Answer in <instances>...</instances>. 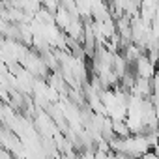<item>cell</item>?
Listing matches in <instances>:
<instances>
[{
	"label": "cell",
	"mask_w": 159,
	"mask_h": 159,
	"mask_svg": "<svg viewBox=\"0 0 159 159\" xmlns=\"http://www.w3.org/2000/svg\"><path fill=\"white\" fill-rule=\"evenodd\" d=\"M69 23H71V15L62 8V4H60V8H58V11L54 13V25L60 28V30H66L67 26H69Z\"/></svg>",
	"instance_id": "cell-2"
},
{
	"label": "cell",
	"mask_w": 159,
	"mask_h": 159,
	"mask_svg": "<svg viewBox=\"0 0 159 159\" xmlns=\"http://www.w3.org/2000/svg\"><path fill=\"white\" fill-rule=\"evenodd\" d=\"M153 153H155V155H157V157H159V144H157V146H155V148H153Z\"/></svg>",
	"instance_id": "cell-4"
},
{
	"label": "cell",
	"mask_w": 159,
	"mask_h": 159,
	"mask_svg": "<svg viewBox=\"0 0 159 159\" xmlns=\"http://www.w3.org/2000/svg\"><path fill=\"white\" fill-rule=\"evenodd\" d=\"M140 159H159V157H157L153 152H148V153H146V155H142Z\"/></svg>",
	"instance_id": "cell-3"
},
{
	"label": "cell",
	"mask_w": 159,
	"mask_h": 159,
	"mask_svg": "<svg viewBox=\"0 0 159 159\" xmlns=\"http://www.w3.org/2000/svg\"><path fill=\"white\" fill-rule=\"evenodd\" d=\"M133 69H135V77H139V79H146V81H152V77H153V73H155V64H152L150 62V58L146 56V54H142L135 64H133Z\"/></svg>",
	"instance_id": "cell-1"
}]
</instances>
